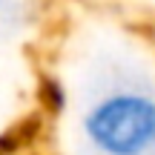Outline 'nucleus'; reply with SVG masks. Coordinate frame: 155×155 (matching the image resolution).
Instances as JSON below:
<instances>
[{"mask_svg": "<svg viewBox=\"0 0 155 155\" xmlns=\"http://www.w3.org/2000/svg\"><path fill=\"white\" fill-rule=\"evenodd\" d=\"M81 132L98 155H155V89L115 83L81 115Z\"/></svg>", "mask_w": 155, "mask_h": 155, "instance_id": "f257e3e1", "label": "nucleus"}, {"mask_svg": "<svg viewBox=\"0 0 155 155\" xmlns=\"http://www.w3.org/2000/svg\"><path fill=\"white\" fill-rule=\"evenodd\" d=\"M38 95H40V101H43V106H46V109H52V112H63V109H66V104H69L66 83H63L61 78H52V75L40 81Z\"/></svg>", "mask_w": 155, "mask_h": 155, "instance_id": "f03ea898", "label": "nucleus"}, {"mask_svg": "<svg viewBox=\"0 0 155 155\" xmlns=\"http://www.w3.org/2000/svg\"><path fill=\"white\" fill-rule=\"evenodd\" d=\"M3 6H6V0H0V12H3Z\"/></svg>", "mask_w": 155, "mask_h": 155, "instance_id": "7ed1b4c3", "label": "nucleus"}]
</instances>
